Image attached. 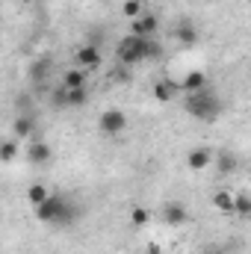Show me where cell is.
Segmentation results:
<instances>
[{
	"instance_id": "cell-16",
	"label": "cell",
	"mask_w": 251,
	"mask_h": 254,
	"mask_svg": "<svg viewBox=\"0 0 251 254\" xmlns=\"http://www.w3.org/2000/svg\"><path fill=\"white\" fill-rule=\"evenodd\" d=\"M63 86L65 89H86V71L83 68H68L63 74Z\"/></svg>"
},
{
	"instance_id": "cell-14",
	"label": "cell",
	"mask_w": 251,
	"mask_h": 254,
	"mask_svg": "<svg viewBox=\"0 0 251 254\" xmlns=\"http://www.w3.org/2000/svg\"><path fill=\"white\" fill-rule=\"evenodd\" d=\"M213 166L222 172V175H231L234 169H237V157L231 154V151H225V148H219L216 151V160H213Z\"/></svg>"
},
{
	"instance_id": "cell-10",
	"label": "cell",
	"mask_w": 251,
	"mask_h": 254,
	"mask_svg": "<svg viewBox=\"0 0 251 254\" xmlns=\"http://www.w3.org/2000/svg\"><path fill=\"white\" fill-rule=\"evenodd\" d=\"M51 154H54V151H51L48 142H27V145H24V157H27L33 166H45V163L51 160Z\"/></svg>"
},
{
	"instance_id": "cell-4",
	"label": "cell",
	"mask_w": 251,
	"mask_h": 254,
	"mask_svg": "<svg viewBox=\"0 0 251 254\" xmlns=\"http://www.w3.org/2000/svg\"><path fill=\"white\" fill-rule=\"evenodd\" d=\"M127 127V116L122 110H104L101 116H98V130L104 133V136H119V133H125Z\"/></svg>"
},
{
	"instance_id": "cell-6",
	"label": "cell",
	"mask_w": 251,
	"mask_h": 254,
	"mask_svg": "<svg viewBox=\"0 0 251 254\" xmlns=\"http://www.w3.org/2000/svg\"><path fill=\"white\" fill-rule=\"evenodd\" d=\"M189 219V210L181 204V201H166L163 204V222L169 225V228H181V225H187Z\"/></svg>"
},
{
	"instance_id": "cell-8",
	"label": "cell",
	"mask_w": 251,
	"mask_h": 254,
	"mask_svg": "<svg viewBox=\"0 0 251 254\" xmlns=\"http://www.w3.org/2000/svg\"><path fill=\"white\" fill-rule=\"evenodd\" d=\"M151 95H154L157 104H172L181 95V80H157L154 89H151Z\"/></svg>"
},
{
	"instance_id": "cell-11",
	"label": "cell",
	"mask_w": 251,
	"mask_h": 254,
	"mask_svg": "<svg viewBox=\"0 0 251 254\" xmlns=\"http://www.w3.org/2000/svg\"><path fill=\"white\" fill-rule=\"evenodd\" d=\"M198 89H207V74L204 71H187L184 80H181V92L189 95V92H198Z\"/></svg>"
},
{
	"instance_id": "cell-2",
	"label": "cell",
	"mask_w": 251,
	"mask_h": 254,
	"mask_svg": "<svg viewBox=\"0 0 251 254\" xmlns=\"http://www.w3.org/2000/svg\"><path fill=\"white\" fill-rule=\"evenodd\" d=\"M184 110L198 122H216L222 116V98L216 95V89H198L184 95Z\"/></svg>"
},
{
	"instance_id": "cell-1",
	"label": "cell",
	"mask_w": 251,
	"mask_h": 254,
	"mask_svg": "<svg viewBox=\"0 0 251 254\" xmlns=\"http://www.w3.org/2000/svg\"><path fill=\"white\" fill-rule=\"evenodd\" d=\"M163 57V45L157 42V36H151V39H145V36H125L122 42H119V48H116V60L119 65H125V68H133V65L139 63H148V60H160Z\"/></svg>"
},
{
	"instance_id": "cell-15",
	"label": "cell",
	"mask_w": 251,
	"mask_h": 254,
	"mask_svg": "<svg viewBox=\"0 0 251 254\" xmlns=\"http://www.w3.org/2000/svg\"><path fill=\"white\" fill-rule=\"evenodd\" d=\"M175 39H178L181 45H195V42H198V30H195V24L181 21V24L175 27Z\"/></svg>"
},
{
	"instance_id": "cell-21",
	"label": "cell",
	"mask_w": 251,
	"mask_h": 254,
	"mask_svg": "<svg viewBox=\"0 0 251 254\" xmlns=\"http://www.w3.org/2000/svg\"><path fill=\"white\" fill-rule=\"evenodd\" d=\"M130 225L133 228H148L151 225V210L148 207H133L130 210Z\"/></svg>"
},
{
	"instance_id": "cell-24",
	"label": "cell",
	"mask_w": 251,
	"mask_h": 254,
	"mask_svg": "<svg viewBox=\"0 0 251 254\" xmlns=\"http://www.w3.org/2000/svg\"><path fill=\"white\" fill-rule=\"evenodd\" d=\"M51 107H54V110H68V89H65V86H60V89L51 92Z\"/></svg>"
},
{
	"instance_id": "cell-20",
	"label": "cell",
	"mask_w": 251,
	"mask_h": 254,
	"mask_svg": "<svg viewBox=\"0 0 251 254\" xmlns=\"http://www.w3.org/2000/svg\"><path fill=\"white\" fill-rule=\"evenodd\" d=\"M122 15H125L127 21L142 18V15H145V0H125V3H122Z\"/></svg>"
},
{
	"instance_id": "cell-23",
	"label": "cell",
	"mask_w": 251,
	"mask_h": 254,
	"mask_svg": "<svg viewBox=\"0 0 251 254\" xmlns=\"http://www.w3.org/2000/svg\"><path fill=\"white\" fill-rule=\"evenodd\" d=\"M86 101H89V92H86V89H68V107H71V110L86 107Z\"/></svg>"
},
{
	"instance_id": "cell-5",
	"label": "cell",
	"mask_w": 251,
	"mask_h": 254,
	"mask_svg": "<svg viewBox=\"0 0 251 254\" xmlns=\"http://www.w3.org/2000/svg\"><path fill=\"white\" fill-rule=\"evenodd\" d=\"M213 160H216V151L207 148V145H198V148H192L187 154L189 172H207V169L213 166Z\"/></svg>"
},
{
	"instance_id": "cell-13",
	"label": "cell",
	"mask_w": 251,
	"mask_h": 254,
	"mask_svg": "<svg viewBox=\"0 0 251 254\" xmlns=\"http://www.w3.org/2000/svg\"><path fill=\"white\" fill-rule=\"evenodd\" d=\"M51 195H54V192L48 190L45 184H30V187H27V192H24V198L30 201V207H33V210H36V207H42Z\"/></svg>"
},
{
	"instance_id": "cell-26",
	"label": "cell",
	"mask_w": 251,
	"mask_h": 254,
	"mask_svg": "<svg viewBox=\"0 0 251 254\" xmlns=\"http://www.w3.org/2000/svg\"><path fill=\"white\" fill-rule=\"evenodd\" d=\"M148 254H160V246H157V243H151V246H148Z\"/></svg>"
},
{
	"instance_id": "cell-18",
	"label": "cell",
	"mask_w": 251,
	"mask_h": 254,
	"mask_svg": "<svg viewBox=\"0 0 251 254\" xmlns=\"http://www.w3.org/2000/svg\"><path fill=\"white\" fill-rule=\"evenodd\" d=\"M48 74H51V60L48 57H39L33 68H30V80L33 83H42V80H48Z\"/></svg>"
},
{
	"instance_id": "cell-12",
	"label": "cell",
	"mask_w": 251,
	"mask_h": 254,
	"mask_svg": "<svg viewBox=\"0 0 251 254\" xmlns=\"http://www.w3.org/2000/svg\"><path fill=\"white\" fill-rule=\"evenodd\" d=\"M210 204L219 210V213H234V204H237V195L228 190H216L210 195Z\"/></svg>"
},
{
	"instance_id": "cell-22",
	"label": "cell",
	"mask_w": 251,
	"mask_h": 254,
	"mask_svg": "<svg viewBox=\"0 0 251 254\" xmlns=\"http://www.w3.org/2000/svg\"><path fill=\"white\" fill-rule=\"evenodd\" d=\"M234 213H237L240 219H251V195H249V192H240V195H237Z\"/></svg>"
},
{
	"instance_id": "cell-7",
	"label": "cell",
	"mask_w": 251,
	"mask_h": 254,
	"mask_svg": "<svg viewBox=\"0 0 251 254\" xmlns=\"http://www.w3.org/2000/svg\"><path fill=\"white\" fill-rule=\"evenodd\" d=\"M74 63H77V68H83V71L98 68L101 65V48L98 45H80L74 51Z\"/></svg>"
},
{
	"instance_id": "cell-19",
	"label": "cell",
	"mask_w": 251,
	"mask_h": 254,
	"mask_svg": "<svg viewBox=\"0 0 251 254\" xmlns=\"http://www.w3.org/2000/svg\"><path fill=\"white\" fill-rule=\"evenodd\" d=\"M12 130H15V136H18V139H30V136H33V130H36V122H33L30 116H18V119H15V125H12Z\"/></svg>"
},
{
	"instance_id": "cell-3",
	"label": "cell",
	"mask_w": 251,
	"mask_h": 254,
	"mask_svg": "<svg viewBox=\"0 0 251 254\" xmlns=\"http://www.w3.org/2000/svg\"><path fill=\"white\" fill-rule=\"evenodd\" d=\"M80 216V210L65 198V195H51L42 207H36V219L45 222V225H54V228H65V225H74Z\"/></svg>"
},
{
	"instance_id": "cell-27",
	"label": "cell",
	"mask_w": 251,
	"mask_h": 254,
	"mask_svg": "<svg viewBox=\"0 0 251 254\" xmlns=\"http://www.w3.org/2000/svg\"><path fill=\"white\" fill-rule=\"evenodd\" d=\"M21 3H33V0H21Z\"/></svg>"
},
{
	"instance_id": "cell-9",
	"label": "cell",
	"mask_w": 251,
	"mask_h": 254,
	"mask_svg": "<svg viewBox=\"0 0 251 254\" xmlns=\"http://www.w3.org/2000/svg\"><path fill=\"white\" fill-rule=\"evenodd\" d=\"M157 30H160V18L151 15V12H145L142 18L130 21V33H133V36H145V39H151V36H157Z\"/></svg>"
},
{
	"instance_id": "cell-28",
	"label": "cell",
	"mask_w": 251,
	"mask_h": 254,
	"mask_svg": "<svg viewBox=\"0 0 251 254\" xmlns=\"http://www.w3.org/2000/svg\"><path fill=\"white\" fill-rule=\"evenodd\" d=\"M216 254H222V252H216Z\"/></svg>"
},
{
	"instance_id": "cell-17",
	"label": "cell",
	"mask_w": 251,
	"mask_h": 254,
	"mask_svg": "<svg viewBox=\"0 0 251 254\" xmlns=\"http://www.w3.org/2000/svg\"><path fill=\"white\" fill-rule=\"evenodd\" d=\"M18 151H21V139H18V136H9V139H3V145H0V160H3V163H12V160L18 157Z\"/></svg>"
},
{
	"instance_id": "cell-25",
	"label": "cell",
	"mask_w": 251,
	"mask_h": 254,
	"mask_svg": "<svg viewBox=\"0 0 251 254\" xmlns=\"http://www.w3.org/2000/svg\"><path fill=\"white\" fill-rule=\"evenodd\" d=\"M113 80H116V83H130V74H127V68H125V65H122V68H116Z\"/></svg>"
}]
</instances>
